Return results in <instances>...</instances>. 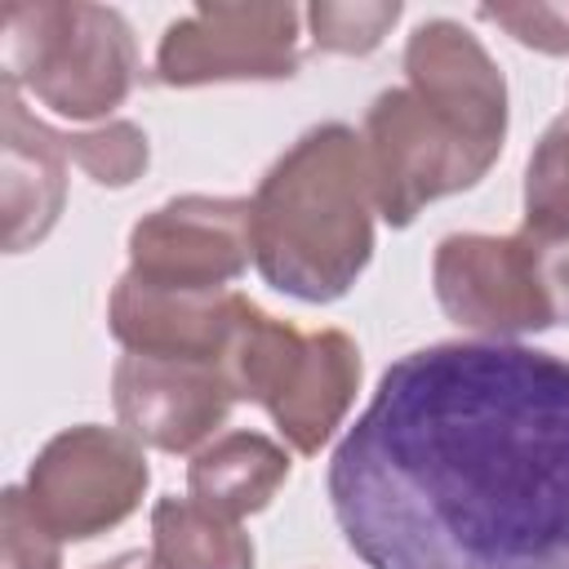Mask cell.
I'll list each match as a JSON object with an SVG mask.
<instances>
[{
	"label": "cell",
	"mask_w": 569,
	"mask_h": 569,
	"mask_svg": "<svg viewBox=\"0 0 569 569\" xmlns=\"http://www.w3.org/2000/svg\"><path fill=\"white\" fill-rule=\"evenodd\" d=\"M405 4L400 0H316L307 9V27H311V44L325 53H347V58H365L373 53L387 31L400 22Z\"/></svg>",
	"instance_id": "17"
},
{
	"label": "cell",
	"mask_w": 569,
	"mask_h": 569,
	"mask_svg": "<svg viewBox=\"0 0 569 569\" xmlns=\"http://www.w3.org/2000/svg\"><path fill=\"white\" fill-rule=\"evenodd\" d=\"M0 80L67 120H102L138 84L133 27L111 4L13 0L0 9Z\"/></svg>",
	"instance_id": "3"
},
{
	"label": "cell",
	"mask_w": 569,
	"mask_h": 569,
	"mask_svg": "<svg viewBox=\"0 0 569 569\" xmlns=\"http://www.w3.org/2000/svg\"><path fill=\"white\" fill-rule=\"evenodd\" d=\"M0 569H62V538L36 516L22 485L0 493Z\"/></svg>",
	"instance_id": "19"
},
{
	"label": "cell",
	"mask_w": 569,
	"mask_h": 569,
	"mask_svg": "<svg viewBox=\"0 0 569 569\" xmlns=\"http://www.w3.org/2000/svg\"><path fill=\"white\" fill-rule=\"evenodd\" d=\"M93 569H160L151 551H124V556H111L107 565H93Z\"/></svg>",
	"instance_id": "21"
},
{
	"label": "cell",
	"mask_w": 569,
	"mask_h": 569,
	"mask_svg": "<svg viewBox=\"0 0 569 569\" xmlns=\"http://www.w3.org/2000/svg\"><path fill=\"white\" fill-rule=\"evenodd\" d=\"M293 458L262 431H222L187 462V493L231 520L262 511L289 480Z\"/></svg>",
	"instance_id": "14"
},
{
	"label": "cell",
	"mask_w": 569,
	"mask_h": 569,
	"mask_svg": "<svg viewBox=\"0 0 569 569\" xmlns=\"http://www.w3.org/2000/svg\"><path fill=\"white\" fill-rule=\"evenodd\" d=\"M360 142L387 227H409L431 200L476 187L502 156V147L485 142L409 84H391L369 102Z\"/></svg>",
	"instance_id": "6"
},
{
	"label": "cell",
	"mask_w": 569,
	"mask_h": 569,
	"mask_svg": "<svg viewBox=\"0 0 569 569\" xmlns=\"http://www.w3.org/2000/svg\"><path fill=\"white\" fill-rule=\"evenodd\" d=\"M533 231L569 236V111L556 116L525 164V222Z\"/></svg>",
	"instance_id": "16"
},
{
	"label": "cell",
	"mask_w": 569,
	"mask_h": 569,
	"mask_svg": "<svg viewBox=\"0 0 569 569\" xmlns=\"http://www.w3.org/2000/svg\"><path fill=\"white\" fill-rule=\"evenodd\" d=\"M249 196H178L129 231V276L173 293H222L253 262Z\"/></svg>",
	"instance_id": "9"
},
{
	"label": "cell",
	"mask_w": 569,
	"mask_h": 569,
	"mask_svg": "<svg viewBox=\"0 0 569 569\" xmlns=\"http://www.w3.org/2000/svg\"><path fill=\"white\" fill-rule=\"evenodd\" d=\"M71 164H80L98 187H129L151 160V142L133 120H107L98 129L62 133Z\"/></svg>",
	"instance_id": "18"
},
{
	"label": "cell",
	"mask_w": 569,
	"mask_h": 569,
	"mask_svg": "<svg viewBox=\"0 0 569 569\" xmlns=\"http://www.w3.org/2000/svg\"><path fill=\"white\" fill-rule=\"evenodd\" d=\"M236 400H253L293 453H320L360 391V347L342 329H298L253 298L222 356Z\"/></svg>",
	"instance_id": "4"
},
{
	"label": "cell",
	"mask_w": 569,
	"mask_h": 569,
	"mask_svg": "<svg viewBox=\"0 0 569 569\" xmlns=\"http://www.w3.org/2000/svg\"><path fill=\"white\" fill-rule=\"evenodd\" d=\"M67 142L62 129L36 120L22 93L0 80V213L4 253L40 244L67 204Z\"/></svg>",
	"instance_id": "12"
},
{
	"label": "cell",
	"mask_w": 569,
	"mask_h": 569,
	"mask_svg": "<svg viewBox=\"0 0 569 569\" xmlns=\"http://www.w3.org/2000/svg\"><path fill=\"white\" fill-rule=\"evenodd\" d=\"M253 267L298 302H338L373 258V182L351 124L307 129L249 196Z\"/></svg>",
	"instance_id": "2"
},
{
	"label": "cell",
	"mask_w": 569,
	"mask_h": 569,
	"mask_svg": "<svg viewBox=\"0 0 569 569\" xmlns=\"http://www.w3.org/2000/svg\"><path fill=\"white\" fill-rule=\"evenodd\" d=\"M249 298L236 289L222 293H173L156 289L138 276H120L107 302V329L124 351L169 356V360H204L222 369V356L236 338Z\"/></svg>",
	"instance_id": "11"
},
{
	"label": "cell",
	"mask_w": 569,
	"mask_h": 569,
	"mask_svg": "<svg viewBox=\"0 0 569 569\" xmlns=\"http://www.w3.org/2000/svg\"><path fill=\"white\" fill-rule=\"evenodd\" d=\"M542 569H569V556H560V560H551V565H542Z\"/></svg>",
	"instance_id": "22"
},
{
	"label": "cell",
	"mask_w": 569,
	"mask_h": 569,
	"mask_svg": "<svg viewBox=\"0 0 569 569\" xmlns=\"http://www.w3.org/2000/svg\"><path fill=\"white\" fill-rule=\"evenodd\" d=\"M325 489L369 569L569 556V360L525 342H431L391 360Z\"/></svg>",
	"instance_id": "1"
},
{
	"label": "cell",
	"mask_w": 569,
	"mask_h": 569,
	"mask_svg": "<svg viewBox=\"0 0 569 569\" xmlns=\"http://www.w3.org/2000/svg\"><path fill=\"white\" fill-rule=\"evenodd\" d=\"M485 22L502 27L516 44L565 58L569 53V0H520V4H480Z\"/></svg>",
	"instance_id": "20"
},
{
	"label": "cell",
	"mask_w": 569,
	"mask_h": 569,
	"mask_svg": "<svg viewBox=\"0 0 569 569\" xmlns=\"http://www.w3.org/2000/svg\"><path fill=\"white\" fill-rule=\"evenodd\" d=\"M440 311L480 342H516L569 325V236L453 231L431 253Z\"/></svg>",
	"instance_id": "5"
},
{
	"label": "cell",
	"mask_w": 569,
	"mask_h": 569,
	"mask_svg": "<svg viewBox=\"0 0 569 569\" xmlns=\"http://www.w3.org/2000/svg\"><path fill=\"white\" fill-rule=\"evenodd\" d=\"M151 485L142 445L124 427L80 422L44 440L27 467V502L62 542H89L124 525Z\"/></svg>",
	"instance_id": "7"
},
{
	"label": "cell",
	"mask_w": 569,
	"mask_h": 569,
	"mask_svg": "<svg viewBox=\"0 0 569 569\" xmlns=\"http://www.w3.org/2000/svg\"><path fill=\"white\" fill-rule=\"evenodd\" d=\"M111 405L142 449L200 453L227 427L236 391L218 365L124 351L111 369Z\"/></svg>",
	"instance_id": "10"
},
{
	"label": "cell",
	"mask_w": 569,
	"mask_h": 569,
	"mask_svg": "<svg viewBox=\"0 0 569 569\" xmlns=\"http://www.w3.org/2000/svg\"><path fill=\"white\" fill-rule=\"evenodd\" d=\"M151 556L160 569H253V538L240 520L196 502L191 493L151 507Z\"/></svg>",
	"instance_id": "15"
},
{
	"label": "cell",
	"mask_w": 569,
	"mask_h": 569,
	"mask_svg": "<svg viewBox=\"0 0 569 569\" xmlns=\"http://www.w3.org/2000/svg\"><path fill=\"white\" fill-rule=\"evenodd\" d=\"M302 62V13L280 0L200 4L173 18L156 44V80L200 89L222 80H289Z\"/></svg>",
	"instance_id": "8"
},
{
	"label": "cell",
	"mask_w": 569,
	"mask_h": 569,
	"mask_svg": "<svg viewBox=\"0 0 569 569\" xmlns=\"http://www.w3.org/2000/svg\"><path fill=\"white\" fill-rule=\"evenodd\" d=\"M405 84L458 116L485 142H507V80L462 22L427 18L413 27L405 40Z\"/></svg>",
	"instance_id": "13"
}]
</instances>
